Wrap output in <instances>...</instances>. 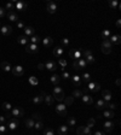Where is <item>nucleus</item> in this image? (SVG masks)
<instances>
[{
  "label": "nucleus",
  "mask_w": 121,
  "mask_h": 135,
  "mask_svg": "<svg viewBox=\"0 0 121 135\" xmlns=\"http://www.w3.org/2000/svg\"><path fill=\"white\" fill-rule=\"evenodd\" d=\"M78 63H79V66H80V69H84V68H85V66L87 65V64H86V62H85V60H84L82 58L78 59Z\"/></svg>",
  "instance_id": "obj_48"
},
{
  "label": "nucleus",
  "mask_w": 121,
  "mask_h": 135,
  "mask_svg": "<svg viewBox=\"0 0 121 135\" xmlns=\"http://www.w3.org/2000/svg\"><path fill=\"white\" fill-rule=\"evenodd\" d=\"M44 135H55V132L51 128H46L44 129Z\"/></svg>",
  "instance_id": "obj_49"
},
{
  "label": "nucleus",
  "mask_w": 121,
  "mask_h": 135,
  "mask_svg": "<svg viewBox=\"0 0 121 135\" xmlns=\"http://www.w3.org/2000/svg\"><path fill=\"white\" fill-rule=\"evenodd\" d=\"M12 74H14L15 76H17V77H20V76H23L24 75V70H23V68H22L21 65H17V66H14L12 68Z\"/></svg>",
  "instance_id": "obj_10"
},
{
  "label": "nucleus",
  "mask_w": 121,
  "mask_h": 135,
  "mask_svg": "<svg viewBox=\"0 0 121 135\" xmlns=\"http://www.w3.org/2000/svg\"><path fill=\"white\" fill-rule=\"evenodd\" d=\"M10 115L11 116H14L15 118L16 117H22L24 116V109L23 108H12V110L10 111Z\"/></svg>",
  "instance_id": "obj_6"
},
{
  "label": "nucleus",
  "mask_w": 121,
  "mask_h": 135,
  "mask_svg": "<svg viewBox=\"0 0 121 135\" xmlns=\"http://www.w3.org/2000/svg\"><path fill=\"white\" fill-rule=\"evenodd\" d=\"M82 59L86 62L87 65H92L94 63V57L92 54V51L90 49H86V51H84L82 52Z\"/></svg>",
  "instance_id": "obj_1"
},
{
  "label": "nucleus",
  "mask_w": 121,
  "mask_h": 135,
  "mask_svg": "<svg viewBox=\"0 0 121 135\" xmlns=\"http://www.w3.org/2000/svg\"><path fill=\"white\" fill-rule=\"evenodd\" d=\"M102 38L104 39V40H109V38H110V31L109 30H104V31H102Z\"/></svg>",
  "instance_id": "obj_43"
},
{
  "label": "nucleus",
  "mask_w": 121,
  "mask_h": 135,
  "mask_svg": "<svg viewBox=\"0 0 121 135\" xmlns=\"http://www.w3.org/2000/svg\"><path fill=\"white\" fill-rule=\"evenodd\" d=\"M62 77L63 79H70V74L69 73H67V71H63V75H62Z\"/></svg>",
  "instance_id": "obj_56"
},
{
  "label": "nucleus",
  "mask_w": 121,
  "mask_h": 135,
  "mask_svg": "<svg viewBox=\"0 0 121 135\" xmlns=\"http://www.w3.org/2000/svg\"><path fill=\"white\" fill-rule=\"evenodd\" d=\"M80 79H82L85 83H90V82H91V75H90V74H87V73L84 74V75L80 77Z\"/></svg>",
  "instance_id": "obj_37"
},
{
  "label": "nucleus",
  "mask_w": 121,
  "mask_h": 135,
  "mask_svg": "<svg viewBox=\"0 0 121 135\" xmlns=\"http://www.w3.org/2000/svg\"><path fill=\"white\" fill-rule=\"evenodd\" d=\"M68 132H69V129H68L67 125H59L58 129H57L58 135H67V133H68Z\"/></svg>",
  "instance_id": "obj_24"
},
{
  "label": "nucleus",
  "mask_w": 121,
  "mask_h": 135,
  "mask_svg": "<svg viewBox=\"0 0 121 135\" xmlns=\"http://www.w3.org/2000/svg\"><path fill=\"white\" fill-rule=\"evenodd\" d=\"M82 95H84V94H82V90H80V89L73 90V94H72L73 98H81Z\"/></svg>",
  "instance_id": "obj_36"
},
{
  "label": "nucleus",
  "mask_w": 121,
  "mask_h": 135,
  "mask_svg": "<svg viewBox=\"0 0 121 135\" xmlns=\"http://www.w3.org/2000/svg\"><path fill=\"white\" fill-rule=\"evenodd\" d=\"M120 84H121V81H120V79H118V80H116V86L120 87Z\"/></svg>",
  "instance_id": "obj_61"
},
{
  "label": "nucleus",
  "mask_w": 121,
  "mask_h": 135,
  "mask_svg": "<svg viewBox=\"0 0 121 135\" xmlns=\"http://www.w3.org/2000/svg\"><path fill=\"white\" fill-rule=\"evenodd\" d=\"M73 68H74L75 70H81V69H80V66H79L78 60H74V62H73Z\"/></svg>",
  "instance_id": "obj_54"
},
{
  "label": "nucleus",
  "mask_w": 121,
  "mask_h": 135,
  "mask_svg": "<svg viewBox=\"0 0 121 135\" xmlns=\"http://www.w3.org/2000/svg\"><path fill=\"white\" fill-rule=\"evenodd\" d=\"M104 103H105V101H104L103 99H99V100L96 103V108L98 109V110H104V109H105V106H104Z\"/></svg>",
  "instance_id": "obj_34"
},
{
  "label": "nucleus",
  "mask_w": 121,
  "mask_h": 135,
  "mask_svg": "<svg viewBox=\"0 0 121 135\" xmlns=\"http://www.w3.org/2000/svg\"><path fill=\"white\" fill-rule=\"evenodd\" d=\"M16 23H17V28H20V29H24L26 28L24 23H22V22H16Z\"/></svg>",
  "instance_id": "obj_57"
},
{
  "label": "nucleus",
  "mask_w": 121,
  "mask_h": 135,
  "mask_svg": "<svg viewBox=\"0 0 121 135\" xmlns=\"http://www.w3.org/2000/svg\"><path fill=\"white\" fill-rule=\"evenodd\" d=\"M24 35H26V36H33V35H34V28L26 27L24 28Z\"/></svg>",
  "instance_id": "obj_30"
},
{
  "label": "nucleus",
  "mask_w": 121,
  "mask_h": 135,
  "mask_svg": "<svg viewBox=\"0 0 121 135\" xmlns=\"http://www.w3.org/2000/svg\"><path fill=\"white\" fill-rule=\"evenodd\" d=\"M45 68L47 70H50V71H56L57 64H56V62H53V60H47V62L45 63Z\"/></svg>",
  "instance_id": "obj_14"
},
{
  "label": "nucleus",
  "mask_w": 121,
  "mask_h": 135,
  "mask_svg": "<svg viewBox=\"0 0 121 135\" xmlns=\"http://www.w3.org/2000/svg\"><path fill=\"white\" fill-rule=\"evenodd\" d=\"M15 7V3H7L6 4V6H5V10H10V11H12V9Z\"/></svg>",
  "instance_id": "obj_50"
},
{
  "label": "nucleus",
  "mask_w": 121,
  "mask_h": 135,
  "mask_svg": "<svg viewBox=\"0 0 121 135\" xmlns=\"http://www.w3.org/2000/svg\"><path fill=\"white\" fill-rule=\"evenodd\" d=\"M41 95L44 97V101H45L47 105H53V103H55V98L52 97V95H48V94H46L45 92H41Z\"/></svg>",
  "instance_id": "obj_11"
},
{
  "label": "nucleus",
  "mask_w": 121,
  "mask_h": 135,
  "mask_svg": "<svg viewBox=\"0 0 121 135\" xmlns=\"http://www.w3.org/2000/svg\"><path fill=\"white\" fill-rule=\"evenodd\" d=\"M63 100H64V105H66V106H69V105H72L73 103H74V98L73 97H66Z\"/></svg>",
  "instance_id": "obj_35"
},
{
  "label": "nucleus",
  "mask_w": 121,
  "mask_h": 135,
  "mask_svg": "<svg viewBox=\"0 0 121 135\" xmlns=\"http://www.w3.org/2000/svg\"><path fill=\"white\" fill-rule=\"evenodd\" d=\"M103 116L107 118H114L115 113H114V111H111V110H104Z\"/></svg>",
  "instance_id": "obj_33"
},
{
  "label": "nucleus",
  "mask_w": 121,
  "mask_h": 135,
  "mask_svg": "<svg viewBox=\"0 0 121 135\" xmlns=\"http://www.w3.org/2000/svg\"><path fill=\"white\" fill-rule=\"evenodd\" d=\"M109 6H110L111 9H116V7H119V3L116 0H110V1H109Z\"/></svg>",
  "instance_id": "obj_47"
},
{
  "label": "nucleus",
  "mask_w": 121,
  "mask_h": 135,
  "mask_svg": "<svg viewBox=\"0 0 121 135\" xmlns=\"http://www.w3.org/2000/svg\"><path fill=\"white\" fill-rule=\"evenodd\" d=\"M7 124V128L10 129V130H16L17 129V127L20 125V122H18L17 118H11V119H9V121L6 122Z\"/></svg>",
  "instance_id": "obj_4"
},
{
  "label": "nucleus",
  "mask_w": 121,
  "mask_h": 135,
  "mask_svg": "<svg viewBox=\"0 0 121 135\" xmlns=\"http://www.w3.org/2000/svg\"><path fill=\"white\" fill-rule=\"evenodd\" d=\"M92 135H105V134H104L103 132H99V130H98V132H96L94 134H92Z\"/></svg>",
  "instance_id": "obj_59"
},
{
  "label": "nucleus",
  "mask_w": 121,
  "mask_h": 135,
  "mask_svg": "<svg viewBox=\"0 0 121 135\" xmlns=\"http://www.w3.org/2000/svg\"><path fill=\"white\" fill-rule=\"evenodd\" d=\"M100 49H102V52H103L104 54H109V53H111V51H113V45L110 44L109 40H103L102 46H100Z\"/></svg>",
  "instance_id": "obj_3"
},
{
  "label": "nucleus",
  "mask_w": 121,
  "mask_h": 135,
  "mask_svg": "<svg viewBox=\"0 0 121 135\" xmlns=\"http://www.w3.org/2000/svg\"><path fill=\"white\" fill-rule=\"evenodd\" d=\"M63 54V47L62 46H57L55 49H53V55L56 58H61Z\"/></svg>",
  "instance_id": "obj_21"
},
{
  "label": "nucleus",
  "mask_w": 121,
  "mask_h": 135,
  "mask_svg": "<svg viewBox=\"0 0 121 135\" xmlns=\"http://www.w3.org/2000/svg\"><path fill=\"white\" fill-rule=\"evenodd\" d=\"M34 128L36 129V130H40V129H44V123H42L41 121H38L34 123Z\"/></svg>",
  "instance_id": "obj_40"
},
{
  "label": "nucleus",
  "mask_w": 121,
  "mask_h": 135,
  "mask_svg": "<svg viewBox=\"0 0 121 135\" xmlns=\"http://www.w3.org/2000/svg\"><path fill=\"white\" fill-rule=\"evenodd\" d=\"M7 118L5 116H0V125H6Z\"/></svg>",
  "instance_id": "obj_51"
},
{
  "label": "nucleus",
  "mask_w": 121,
  "mask_h": 135,
  "mask_svg": "<svg viewBox=\"0 0 121 135\" xmlns=\"http://www.w3.org/2000/svg\"><path fill=\"white\" fill-rule=\"evenodd\" d=\"M46 10H47L48 13H55L56 11H57V5H56V3L48 1V3L46 4Z\"/></svg>",
  "instance_id": "obj_12"
},
{
  "label": "nucleus",
  "mask_w": 121,
  "mask_h": 135,
  "mask_svg": "<svg viewBox=\"0 0 121 135\" xmlns=\"http://www.w3.org/2000/svg\"><path fill=\"white\" fill-rule=\"evenodd\" d=\"M38 68H39V70H44L45 69V64L40 63V64H38Z\"/></svg>",
  "instance_id": "obj_58"
},
{
  "label": "nucleus",
  "mask_w": 121,
  "mask_h": 135,
  "mask_svg": "<svg viewBox=\"0 0 121 135\" xmlns=\"http://www.w3.org/2000/svg\"><path fill=\"white\" fill-rule=\"evenodd\" d=\"M56 112L61 116V117H66L67 116V109L64 104H59L56 106Z\"/></svg>",
  "instance_id": "obj_8"
},
{
  "label": "nucleus",
  "mask_w": 121,
  "mask_h": 135,
  "mask_svg": "<svg viewBox=\"0 0 121 135\" xmlns=\"http://www.w3.org/2000/svg\"><path fill=\"white\" fill-rule=\"evenodd\" d=\"M62 46H69V39H62V41H61Z\"/></svg>",
  "instance_id": "obj_53"
},
{
  "label": "nucleus",
  "mask_w": 121,
  "mask_h": 135,
  "mask_svg": "<svg viewBox=\"0 0 121 135\" xmlns=\"http://www.w3.org/2000/svg\"><path fill=\"white\" fill-rule=\"evenodd\" d=\"M52 97L55 98L57 101H63V99L66 98V95H64V92H63V89L61 87L56 86L55 88H53V95H52Z\"/></svg>",
  "instance_id": "obj_2"
},
{
  "label": "nucleus",
  "mask_w": 121,
  "mask_h": 135,
  "mask_svg": "<svg viewBox=\"0 0 121 135\" xmlns=\"http://www.w3.org/2000/svg\"><path fill=\"white\" fill-rule=\"evenodd\" d=\"M0 28H1V25H0Z\"/></svg>",
  "instance_id": "obj_62"
},
{
  "label": "nucleus",
  "mask_w": 121,
  "mask_h": 135,
  "mask_svg": "<svg viewBox=\"0 0 121 135\" xmlns=\"http://www.w3.org/2000/svg\"><path fill=\"white\" fill-rule=\"evenodd\" d=\"M76 133L78 135H92V132L88 127H85V125H80L76 128Z\"/></svg>",
  "instance_id": "obj_7"
},
{
  "label": "nucleus",
  "mask_w": 121,
  "mask_h": 135,
  "mask_svg": "<svg viewBox=\"0 0 121 135\" xmlns=\"http://www.w3.org/2000/svg\"><path fill=\"white\" fill-rule=\"evenodd\" d=\"M0 33L3 36H7V35H10L12 33V27L11 25H4V27L0 28Z\"/></svg>",
  "instance_id": "obj_13"
},
{
  "label": "nucleus",
  "mask_w": 121,
  "mask_h": 135,
  "mask_svg": "<svg viewBox=\"0 0 121 135\" xmlns=\"http://www.w3.org/2000/svg\"><path fill=\"white\" fill-rule=\"evenodd\" d=\"M30 118H33L35 122H38V121H41V115L39 113V112H34V113L31 115V117Z\"/></svg>",
  "instance_id": "obj_41"
},
{
  "label": "nucleus",
  "mask_w": 121,
  "mask_h": 135,
  "mask_svg": "<svg viewBox=\"0 0 121 135\" xmlns=\"http://www.w3.org/2000/svg\"><path fill=\"white\" fill-rule=\"evenodd\" d=\"M94 124H96V121H94V118H90L88 121H87V125L86 127H88V128H92V127H94Z\"/></svg>",
  "instance_id": "obj_46"
},
{
  "label": "nucleus",
  "mask_w": 121,
  "mask_h": 135,
  "mask_svg": "<svg viewBox=\"0 0 121 135\" xmlns=\"http://www.w3.org/2000/svg\"><path fill=\"white\" fill-rule=\"evenodd\" d=\"M6 130H7L6 125H0V134H1V135L5 134V133H6Z\"/></svg>",
  "instance_id": "obj_55"
},
{
  "label": "nucleus",
  "mask_w": 121,
  "mask_h": 135,
  "mask_svg": "<svg viewBox=\"0 0 121 135\" xmlns=\"http://www.w3.org/2000/svg\"><path fill=\"white\" fill-rule=\"evenodd\" d=\"M116 27L118 28L121 27V19H118V21H116Z\"/></svg>",
  "instance_id": "obj_60"
},
{
  "label": "nucleus",
  "mask_w": 121,
  "mask_h": 135,
  "mask_svg": "<svg viewBox=\"0 0 121 135\" xmlns=\"http://www.w3.org/2000/svg\"><path fill=\"white\" fill-rule=\"evenodd\" d=\"M72 82H73V84L76 86V87H80L81 84H82V82H81V80H80V76H78V75L72 76Z\"/></svg>",
  "instance_id": "obj_25"
},
{
  "label": "nucleus",
  "mask_w": 121,
  "mask_h": 135,
  "mask_svg": "<svg viewBox=\"0 0 121 135\" xmlns=\"http://www.w3.org/2000/svg\"><path fill=\"white\" fill-rule=\"evenodd\" d=\"M58 63H59V65H61V69H62V70H64V68H66V66H67V60H66V59L59 58Z\"/></svg>",
  "instance_id": "obj_45"
},
{
  "label": "nucleus",
  "mask_w": 121,
  "mask_h": 135,
  "mask_svg": "<svg viewBox=\"0 0 121 135\" xmlns=\"http://www.w3.org/2000/svg\"><path fill=\"white\" fill-rule=\"evenodd\" d=\"M27 6H28V4L24 3V1H16L15 3V9L18 11H24L27 9Z\"/></svg>",
  "instance_id": "obj_15"
},
{
  "label": "nucleus",
  "mask_w": 121,
  "mask_h": 135,
  "mask_svg": "<svg viewBox=\"0 0 121 135\" xmlns=\"http://www.w3.org/2000/svg\"><path fill=\"white\" fill-rule=\"evenodd\" d=\"M59 81H61V76H59V75L55 74V75H52V76H51V82L53 83L55 86H57V84H58Z\"/></svg>",
  "instance_id": "obj_31"
},
{
  "label": "nucleus",
  "mask_w": 121,
  "mask_h": 135,
  "mask_svg": "<svg viewBox=\"0 0 121 135\" xmlns=\"http://www.w3.org/2000/svg\"><path fill=\"white\" fill-rule=\"evenodd\" d=\"M82 49H75V48H72L69 51V55L70 58H73L74 60H78V59L81 58V55H82Z\"/></svg>",
  "instance_id": "obj_5"
},
{
  "label": "nucleus",
  "mask_w": 121,
  "mask_h": 135,
  "mask_svg": "<svg viewBox=\"0 0 121 135\" xmlns=\"http://www.w3.org/2000/svg\"><path fill=\"white\" fill-rule=\"evenodd\" d=\"M39 41H40V36H38V35H33L30 38V44H35L36 45Z\"/></svg>",
  "instance_id": "obj_44"
},
{
  "label": "nucleus",
  "mask_w": 121,
  "mask_h": 135,
  "mask_svg": "<svg viewBox=\"0 0 121 135\" xmlns=\"http://www.w3.org/2000/svg\"><path fill=\"white\" fill-rule=\"evenodd\" d=\"M26 51H27L28 53H30V54L38 53V51H39L38 45H35V44H27V45H26Z\"/></svg>",
  "instance_id": "obj_9"
},
{
  "label": "nucleus",
  "mask_w": 121,
  "mask_h": 135,
  "mask_svg": "<svg viewBox=\"0 0 121 135\" xmlns=\"http://www.w3.org/2000/svg\"><path fill=\"white\" fill-rule=\"evenodd\" d=\"M109 41H110V44L113 45H119V44H121V36L120 35H110V38H109Z\"/></svg>",
  "instance_id": "obj_16"
},
{
  "label": "nucleus",
  "mask_w": 121,
  "mask_h": 135,
  "mask_svg": "<svg viewBox=\"0 0 121 135\" xmlns=\"http://www.w3.org/2000/svg\"><path fill=\"white\" fill-rule=\"evenodd\" d=\"M104 106L108 109H110L111 111H114L115 109H116V104H113V103H109V101H105V103H104Z\"/></svg>",
  "instance_id": "obj_39"
},
{
  "label": "nucleus",
  "mask_w": 121,
  "mask_h": 135,
  "mask_svg": "<svg viewBox=\"0 0 121 135\" xmlns=\"http://www.w3.org/2000/svg\"><path fill=\"white\" fill-rule=\"evenodd\" d=\"M6 17V10L4 7H0V18Z\"/></svg>",
  "instance_id": "obj_52"
},
{
  "label": "nucleus",
  "mask_w": 121,
  "mask_h": 135,
  "mask_svg": "<svg viewBox=\"0 0 121 135\" xmlns=\"http://www.w3.org/2000/svg\"><path fill=\"white\" fill-rule=\"evenodd\" d=\"M24 123H26V128L30 129V128H34V123H35V121L33 119V118H27V119L24 121Z\"/></svg>",
  "instance_id": "obj_29"
},
{
  "label": "nucleus",
  "mask_w": 121,
  "mask_h": 135,
  "mask_svg": "<svg viewBox=\"0 0 121 135\" xmlns=\"http://www.w3.org/2000/svg\"><path fill=\"white\" fill-rule=\"evenodd\" d=\"M102 97H103V100L104 101H109L111 99V92L110 90H108V89H104L103 92H102Z\"/></svg>",
  "instance_id": "obj_22"
},
{
  "label": "nucleus",
  "mask_w": 121,
  "mask_h": 135,
  "mask_svg": "<svg viewBox=\"0 0 121 135\" xmlns=\"http://www.w3.org/2000/svg\"><path fill=\"white\" fill-rule=\"evenodd\" d=\"M6 17L9 18L10 21H12V22H18V16H17V13H16L14 10L9 11V12L6 13Z\"/></svg>",
  "instance_id": "obj_18"
},
{
  "label": "nucleus",
  "mask_w": 121,
  "mask_h": 135,
  "mask_svg": "<svg viewBox=\"0 0 121 135\" xmlns=\"http://www.w3.org/2000/svg\"><path fill=\"white\" fill-rule=\"evenodd\" d=\"M81 99H82V101L85 103V104H87V105H92V104H93V99H92V97H91V95H88V94H85V95H82V97H81Z\"/></svg>",
  "instance_id": "obj_23"
},
{
  "label": "nucleus",
  "mask_w": 121,
  "mask_h": 135,
  "mask_svg": "<svg viewBox=\"0 0 121 135\" xmlns=\"http://www.w3.org/2000/svg\"><path fill=\"white\" fill-rule=\"evenodd\" d=\"M0 68H1V70L5 71V73H9V71L12 70V66H11V64L9 62H3L1 63V65H0Z\"/></svg>",
  "instance_id": "obj_20"
},
{
  "label": "nucleus",
  "mask_w": 121,
  "mask_h": 135,
  "mask_svg": "<svg viewBox=\"0 0 121 135\" xmlns=\"http://www.w3.org/2000/svg\"><path fill=\"white\" fill-rule=\"evenodd\" d=\"M17 41L21 44V45H27L28 44V41H29V39H28V36H26V35H21V36H18V39H17Z\"/></svg>",
  "instance_id": "obj_28"
},
{
  "label": "nucleus",
  "mask_w": 121,
  "mask_h": 135,
  "mask_svg": "<svg viewBox=\"0 0 121 135\" xmlns=\"http://www.w3.org/2000/svg\"><path fill=\"white\" fill-rule=\"evenodd\" d=\"M87 88L90 90H92V92H98V90L100 89V84L97 82H90L88 86H87Z\"/></svg>",
  "instance_id": "obj_19"
},
{
  "label": "nucleus",
  "mask_w": 121,
  "mask_h": 135,
  "mask_svg": "<svg viewBox=\"0 0 121 135\" xmlns=\"http://www.w3.org/2000/svg\"><path fill=\"white\" fill-rule=\"evenodd\" d=\"M42 44H44L45 47H50V46H52V44H53V39H52L51 36H46V38L42 40Z\"/></svg>",
  "instance_id": "obj_26"
},
{
  "label": "nucleus",
  "mask_w": 121,
  "mask_h": 135,
  "mask_svg": "<svg viewBox=\"0 0 121 135\" xmlns=\"http://www.w3.org/2000/svg\"><path fill=\"white\" fill-rule=\"evenodd\" d=\"M1 108H3L4 111H6V112H10V111L12 110V105H11L10 103H7V101H5V103H3Z\"/></svg>",
  "instance_id": "obj_32"
},
{
  "label": "nucleus",
  "mask_w": 121,
  "mask_h": 135,
  "mask_svg": "<svg viewBox=\"0 0 121 135\" xmlns=\"http://www.w3.org/2000/svg\"><path fill=\"white\" fill-rule=\"evenodd\" d=\"M29 83H30L31 86H38V84H39V80L35 76H30V77H29Z\"/></svg>",
  "instance_id": "obj_38"
},
{
  "label": "nucleus",
  "mask_w": 121,
  "mask_h": 135,
  "mask_svg": "<svg viewBox=\"0 0 121 135\" xmlns=\"http://www.w3.org/2000/svg\"><path fill=\"white\" fill-rule=\"evenodd\" d=\"M76 124V119L74 117H68V125H69L70 128H73L74 125Z\"/></svg>",
  "instance_id": "obj_42"
},
{
  "label": "nucleus",
  "mask_w": 121,
  "mask_h": 135,
  "mask_svg": "<svg viewBox=\"0 0 121 135\" xmlns=\"http://www.w3.org/2000/svg\"><path fill=\"white\" fill-rule=\"evenodd\" d=\"M114 122L113 121H107V122H104V130H105V132L107 133H110L111 130H113V129H114Z\"/></svg>",
  "instance_id": "obj_17"
},
{
  "label": "nucleus",
  "mask_w": 121,
  "mask_h": 135,
  "mask_svg": "<svg viewBox=\"0 0 121 135\" xmlns=\"http://www.w3.org/2000/svg\"><path fill=\"white\" fill-rule=\"evenodd\" d=\"M31 101H33V104H35V105H40V104H42V101H44V97H42V95H36V97H34L31 99Z\"/></svg>",
  "instance_id": "obj_27"
}]
</instances>
